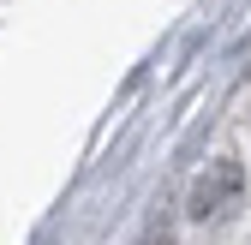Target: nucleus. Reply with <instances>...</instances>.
Masks as SVG:
<instances>
[{
	"mask_svg": "<svg viewBox=\"0 0 251 245\" xmlns=\"http://www.w3.org/2000/svg\"><path fill=\"white\" fill-rule=\"evenodd\" d=\"M239 197H245V168H239L233 156H215V162L192 179L185 216H192V221H222V216L239 209Z\"/></svg>",
	"mask_w": 251,
	"mask_h": 245,
	"instance_id": "f257e3e1",
	"label": "nucleus"
}]
</instances>
